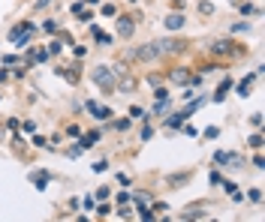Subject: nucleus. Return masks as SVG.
Masks as SVG:
<instances>
[{
    "instance_id": "f3484780",
    "label": "nucleus",
    "mask_w": 265,
    "mask_h": 222,
    "mask_svg": "<svg viewBox=\"0 0 265 222\" xmlns=\"http://www.w3.org/2000/svg\"><path fill=\"white\" fill-rule=\"evenodd\" d=\"M112 117H115V111H112L109 105H99V108H97V117H94V120H102V123H109Z\"/></svg>"
},
{
    "instance_id": "6e6552de",
    "label": "nucleus",
    "mask_w": 265,
    "mask_h": 222,
    "mask_svg": "<svg viewBox=\"0 0 265 222\" xmlns=\"http://www.w3.org/2000/svg\"><path fill=\"white\" fill-rule=\"evenodd\" d=\"M163 24H166V30H181V27H184V24H187V18H184V15H181V9H175V12H169V15H166L163 18Z\"/></svg>"
},
{
    "instance_id": "0eeeda50",
    "label": "nucleus",
    "mask_w": 265,
    "mask_h": 222,
    "mask_svg": "<svg viewBox=\"0 0 265 222\" xmlns=\"http://www.w3.org/2000/svg\"><path fill=\"white\" fill-rule=\"evenodd\" d=\"M115 30H118V36L130 39L132 33H136V21H132V15H121V18H118V24H115Z\"/></svg>"
},
{
    "instance_id": "a878e982",
    "label": "nucleus",
    "mask_w": 265,
    "mask_h": 222,
    "mask_svg": "<svg viewBox=\"0 0 265 222\" xmlns=\"http://www.w3.org/2000/svg\"><path fill=\"white\" fill-rule=\"evenodd\" d=\"M199 12L202 15H214V3L211 0H199Z\"/></svg>"
},
{
    "instance_id": "c756f323",
    "label": "nucleus",
    "mask_w": 265,
    "mask_h": 222,
    "mask_svg": "<svg viewBox=\"0 0 265 222\" xmlns=\"http://www.w3.org/2000/svg\"><path fill=\"white\" fill-rule=\"evenodd\" d=\"M18 126H21L24 135H33V132H36V120H24V123H18Z\"/></svg>"
},
{
    "instance_id": "4c0bfd02",
    "label": "nucleus",
    "mask_w": 265,
    "mask_h": 222,
    "mask_svg": "<svg viewBox=\"0 0 265 222\" xmlns=\"http://www.w3.org/2000/svg\"><path fill=\"white\" fill-rule=\"evenodd\" d=\"M154 96H157V99H169V87L157 84V87H154Z\"/></svg>"
},
{
    "instance_id": "b1692460",
    "label": "nucleus",
    "mask_w": 265,
    "mask_h": 222,
    "mask_svg": "<svg viewBox=\"0 0 265 222\" xmlns=\"http://www.w3.org/2000/svg\"><path fill=\"white\" fill-rule=\"evenodd\" d=\"M99 12H102L105 18H115V15H118V6H115V3H102V6H99Z\"/></svg>"
},
{
    "instance_id": "680f3d73",
    "label": "nucleus",
    "mask_w": 265,
    "mask_h": 222,
    "mask_svg": "<svg viewBox=\"0 0 265 222\" xmlns=\"http://www.w3.org/2000/svg\"><path fill=\"white\" fill-rule=\"evenodd\" d=\"M184 6V0H175V9H181Z\"/></svg>"
},
{
    "instance_id": "2f4dec72",
    "label": "nucleus",
    "mask_w": 265,
    "mask_h": 222,
    "mask_svg": "<svg viewBox=\"0 0 265 222\" xmlns=\"http://www.w3.org/2000/svg\"><path fill=\"white\" fill-rule=\"evenodd\" d=\"M82 207H85V210H94V207H97V198H94V195H85V198H82Z\"/></svg>"
},
{
    "instance_id": "8fccbe9b",
    "label": "nucleus",
    "mask_w": 265,
    "mask_h": 222,
    "mask_svg": "<svg viewBox=\"0 0 265 222\" xmlns=\"http://www.w3.org/2000/svg\"><path fill=\"white\" fill-rule=\"evenodd\" d=\"M151 210H154V213H163V210H169V204H166V201H154Z\"/></svg>"
},
{
    "instance_id": "e2e57ef3",
    "label": "nucleus",
    "mask_w": 265,
    "mask_h": 222,
    "mask_svg": "<svg viewBox=\"0 0 265 222\" xmlns=\"http://www.w3.org/2000/svg\"><path fill=\"white\" fill-rule=\"evenodd\" d=\"M0 102H3V96H0Z\"/></svg>"
},
{
    "instance_id": "f704fd0d",
    "label": "nucleus",
    "mask_w": 265,
    "mask_h": 222,
    "mask_svg": "<svg viewBox=\"0 0 265 222\" xmlns=\"http://www.w3.org/2000/svg\"><path fill=\"white\" fill-rule=\"evenodd\" d=\"M66 135H69V138H78V135H82V126H78V123H69V126H66Z\"/></svg>"
},
{
    "instance_id": "20e7f679",
    "label": "nucleus",
    "mask_w": 265,
    "mask_h": 222,
    "mask_svg": "<svg viewBox=\"0 0 265 222\" xmlns=\"http://www.w3.org/2000/svg\"><path fill=\"white\" fill-rule=\"evenodd\" d=\"M33 21H18L12 30H9V42H15V48H24V45H31V36H33Z\"/></svg>"
},
{
    "instance_id": "7c9ffc66",
    "label": "nucleus",
    "mask_w": 265,
    "mask_h": 222,
    "mask_svg": "<svg viewBox=\"0 0 265 222\" xmlns=\"http://www.w3.org/2000/svg\"><path fill=\"white\" fill-rule=\"evenodd\" d=\"M115 201H118V204H130V201H132V195H130L127 189H121L118 195H115Z\"/></svg>"
},
{
    "instance_id": "423d86ee",
    "label": "nucleus",
    "mask_w": 265,
    "mask_h": 222,
    "mask_svg": "<svg viewBox=\"0 0 265 222\" xmlns=\"http://www.w3.org/2000/svg\"><path fill=\"white\" fill-rule=\"evenodd\" d=\"M190 75H193V69H190V66H175V69H169V72H166V81H169V84H181V87H187Z\"/></svg>"
},
{
    "instance_id": "1a4fd4ad",
    "label": "nucleus",
    "mask_w": 265,
    "mask_h": 222,
    "mask_svg": "<svg viewBox=\"0 0 265 222\" xmlns=\"http://www.w3.org/2000/svg\"><path fill=\"white\" fill-rule=\"evenodd\" d=\"M132 201H136V216H139V219H145V222H154V219H157V213H154V210L145 204V198H132Z\"/></svg>"
},
{
    "instance_id": "393cba45",
    "label": "nucleus",
    "mask_w": 265,
    "mask_h": 222,
    "mask_svg": "<svg viewBox=\"0 0 265 222\" xmlns=\"http://www.w3.org/2000/svg\"><path fill=\"white\" fill-rule=\"evenodd\" d=\"M75 18H78V21H85V24H91V21H94V12L85 6V9H78V12H75Z\"/></svg>"
},
{
    "instance_id": "f8f14e48",
    "label": "nucleus",
    "mask_w": 265,
    "mask_h": 222,
    "mask_svg": "<svg viewBox=\"0 0 265 222\" xmlns=\"http://www.w3.org/2000/svg\"><path fill=\"white\" fill-rule=\"evenodd\" d=\"M187 180H190V171H178V174H169V177H166V183H169V186H175V189H178V186H184Z\"/></svg>"
},
{
    "instance_id": "58836bf2",
    "label": "nucleus",
    "mask_w": 265,
    "mask_h": 222,
    "mask_svg": "<svg viewBox=\"0 0 265 222\" xmlns=\"http://www.w3.org/2000/svg\"><path fill=\"white\" fill-rule=\"evenodd\" d=\"M139 138H142V141H151V138H154V129H151V126H142Z\"/></svg>"
},
{
    "instance_id": "de8ad7c7",
    "label": "nucleus",
    "mask_w": 265,
    "mask_h": 222,
    "mask_svg": "<svg viewBox=\"0 0 265 222\" xmlns=\"http://www.w3.org/2000/svg\"><path fill=\"white\" fill-rule=\"evenodd\" d=\"M85 108H88V111H91V117H97V102H94V99H88V102H85Z\"/></svg>"
},
{
    "instance_id": "9d476101",
    "label": "nucleus",
    "mask_w": 265,
    "mask_h": 222,
    "mask_svg": "<svg viewBox=\"0 0 265 222\" xmlns=\"http://www.w3.org/2000/svg\"><path fill=\"white\" fill-rule=\"evenodd\" d=\"M78 138H82V144H78V147H82V150H91L99 138H102V132H82Z\"/></svg>"
},
{
    "instance_id": "aec40b11",
    "label": "nucleus",
    "mask_w": 265,
    "mask_h": 222,
    "mask_svg": "<svg viewBox=\"0 0 265 222\" xmlns=\"http://www.w3.org/2000/svg\"><path fill=\"white\" fill-rule=\"evenodd\" d=\"M130 117L132 120H145V117H151V114H148L142 105H130Z\"/></svg>"
},
{
    "instance_id": "2eb2a0df",
    "label": "nucleus",
    "mask_w": 265,
    "mask_h": 222,
    "mask_svg": "<svg viewBox=\"0 0 265 222\" xmlns=\"http://www.w3.org/2000/svg\"><path fill=\"white\" fill-rule=\"evenodd\" d=\"M229 90H232V78H226V81H223V84L214 90V96H211V99H214V102H223V99L229 96Z\"/></svg>"
},
{
    "instance_id": "c9c22d12",
    "label": "nucleus",
    "mask_w": 265,
    "mask_h": 222,
    "mask_svg": "<svg viewBox=\"0 0 265 222\" xmlns=\"http://www.w3.org/2000/svg\"><path fill=\"white\" fill-rule=\"evenodd\" d=\"M202 135H205V138H217V135H220V126H205Z\"/></svg>"
},
{
    "instance_id": "13d9d810",
    "label": "nucleus",
    "mask_w": 265,
    "mask_h": 222,
    "mask_svg": "<svg viewBox=\"0 0 265 222\" xmlns=\"http://www.w3.org/2000/svg\"><path fill=\"white\" fill-rule=\"evenodd\" d=\"M48 3H51V0H36V3H33V9H45Z\"/></svg>"
},
{
    "instance_id": "7ed1b4c3",
    "label": "nucleus",
    "mask_w": 265,
    "mask_h": 222,
    "mask_svg": "<svg viewBox=\"0 0 265 222\" xmlns=\"http://www.w3.org/2000/svg\"><path fill=\"white\" fill-rule=\"evenodd\" d=\"M187 39L184 36H166V39H157V51H160V57H172V54H181V51H187Z\"/></svg>"
},
{
    "instance_id": "39448f33",
    "label": "nucleus",
    "mask_w": 265,
    "mask_h": 222,
    "mask_svg": "<svg viewBox=\"0 0 265 222\" xmlns=\"http://www.w3.org/2000/svg\"><path fill=\"white\" fill-rule=\"evenodd\" d=\"M132 54H136V60H139V64H151V60H157V57H160L157 42H145V45L132 48Z\"/></svg>"
},
{
    "instance_id": "0e129e2a",
    "label": "nucleus",
    "mask_w": 265,
    "mask_h": 222,
    "mask_svg": "<svg viewBox=\"0 0 265 222\" xmlns=\"http://www.w3.org/2000/svg\"><path fill=\"white\" fill-rule=\"evenodd\" d=\"M132 3H136V0H132Z\"/></svg>"
},
{
    "instance_id": "e433bc0d",
    "label": "nucleus",
    "mask_w": 265,
    "mask_h": 222,
    "mask_svg": "<svg viewBox=\"0 0 265 222\" xmlns=\"http://www.w3.org/2000/svg\"><path fill=\"white\" fill-rule=\"evenodd\" d=\"M33 147H48V138H45V135H36V132H33Z\"/></svg>"
},
{
    "instance_id": "a19ab883",
    "label": "nucleus",
    "mask_w": 265,
    "mask_h": 222,
    "mask_svg": "<svg viewBox=\"0 0 265 222\" xmlns=\"http://www.w3.org/2000/svg\"><path fill=\"white\" fill-rule=\"evenodd\" d=\"M91 168H94V171H109V162H105V159H97V162H94V165H91Z\"/></svg>"
},
{
    "instance_id": "f03ea898",
    "label": "nucleus",
    "mask_w": 265,
    "mask_h": 222,
    "mask_svg": "<svg viewBox=\"0 0 265 222\" xmlns=\"http://www.w3.org/2000/svg\"><path fill=\"white\" fill-rule=\"evenodd\" d=\"M211 54L214 57H241V54H247V45H241L235 39H217V42H211Z\"/></svg>"
},
{
    "instance_id": "6ab92c4d",
    "label": "nucleus",
    "mask_w": 265,
    "mask_h": 222,
    "mask_svg": "<svg viewBox=\"0 0 265 222\" xmlns=\"http://www.w3.org/2000/svg\"><path fill=\"white\" fill-rule=\"evenodd\" d=\"M109 123H112V129H118V132H127V129H130V117H118V120H115V117H112V120H109Z\"/></svg>"
},
{
    "instance_id": "c85d7f7f",
    "label": "nucleus",
    "mask_w": 265,
    "mask_h": 222,
    "mask_svg": "<svg viewBox=\"0 0 265 222\" xmlns=\"http://www.w3.org/2000/svg\"><path fill=\"white\" fill-rule=\"evenodd\" d=\"M226 162H229V153H226V150H217V153H214V165H220V168H223Z\"/></svg>"
},
{
    "instance_id": "052dcab7",
    "label": "nucleus",
    "mask_w": 265,
    "mask_h": 222,
    "mask_svg": "<svg viewBox=\"0 0 265 222\" xmlns=\"http://www.w3.org/2000/svg\"><path fill=\"white\" fill-rule=\"evenodd\" d=\"M82 3H85V6H97L99 0H82Z\"/></svg>"
},
{
    "instance_id": "3c124183",
    "label": "nucleus",
    "mask_w": 265,
    "mask_h": 222,
    "mask_svg": "<svg viewBox=\"0 0 265 222\" xmlns=\"http://www.w3.org/2000/svg\"><path fill=\"white\" fill-rule=\"evenodd\" d=\"M217 66H220V64H202V72H199V75H208V72H214Z\"/></svg>"
},
{
    "instance_id": "4468645a",
    "label": "nucleus",
    "mask_w": 265,
    "mask_h": 222,
    "mask_svg": "<svg viewBox=\"0 0 265 222\" xmlns=\"http://www.w3.org/2000/svg\"><path fill=\"white\" fill-rule=\"evenodd\" d=\"M202 105H205V99H196V102H187V105L181 108V117H184V120H190V117L196 114V111L202 108Z\"/></svg>"
},
{
    "instance_id": "72a5a7b5",
    "label": "nucleus",
    "mask_w": 265,
    "mask_h": 222,
    "mask_svg": "<svg viewBox=\"0 0 265 222\" xmlns=\"http://www.w3.org/2000/svg\"><path fill=\"white\" fill-rule=\"evenodd\" d=\"M247 30H250L247 21H235V24H232V33H247Z\"/></svg>"
},
{
    "instance_id": "412c9836",
    "label": "nucleus",
    "mask_w": 265,
    "mask_h": 222,
    "mask_svg": "<svg viewBox=\"0 0 265 222\" xmlns=\"http://www.w3.org/2000/svg\"><path fill=\"white\" fill-rule=\"evenodd\" d=\"M250 147H253V150H262L265 147V135L262 132H253V135H250Z\"/></svg>"
},
{
    "instance_id": "ddd939ff",
    "label": "nucleus",
    "mask_w": 265,
    "mask_h": 222,
    "mask_svg": "<svg viewBox=\"0 0 265 222\" xmlns=\"http://www.w3.org/2000/svg\"><path fill=\"white\" fill-rule=\"evenodd\" d=\"M31 180H33V186H36V189H45V186H48V180H51V174H48V171H33Z\"/></svg>"
},
{
    "instance_id": "37998d69",
    "label": "nucleus",
    "mask_w": 265,
    "mask_h": 222,
    "mask_svg": "<svg viewBox=\"0 0 265 222\" xmlns=\"http://www.w3.org/2000/svg\"><path fill=\"white\" fill-rule=\"evenodd\" d=\"M109 195H112V189H109V186H99V192L94 195V198H97V201H105Z\"/></svg>"
},
{
    "instance_id": "bf43d9fd",
    "label": "nucleus",
    "mask_w": 265,
    "mask_h": 222,
    "mask_svg": "<svg viewBox=\"0 0 265 222\" xmlns=\"http://www.w3.org/2000/svg\"><path fill=\"white\" fill-rule=\"evenodd\" d=\"M6 78H9V69H6V66H3V69H0V84H3V81H6Z\"/></svg>"
},
{
    "instance_id": "603ef678",
    "label": "nucleus",
    "mask_w": 265,
    "mask_h": 222,
    "mask_svg": "<svg viewBox=\"0 0 265 222\" xmlns=\"http://www.w3.org/2000/svg\"><path fill=\"white\" fill-rule=\"evenodd\" d=\"M262 111H256V114H253V117H250V123H253V126H262Z\"/></svg>"
},
{
    "instance_id": "dca6fc26",
    "label": "nucleus",
    "mask_w": 265,
    "mask_h": 222,
    "mask_svg": "<svg viewBox=\"0 0 265 222\" xmlns=\"http://www.w3.org/2000/svg\"><path fill=\"white\" fill-rule=\"evenodd\" d=\"M91 36L97 39L99 45H112V33H105V30H99L97 24H91Z\"/></svg>"
},
{
    "instance_id": "864d4df0",
    "label": "nucleus",
    "mask_w": 265,
    "mask_h": 222,
    "mask_svg": "<svg viewBox=\"0 0 265 222\" xmlns=\"http://www.w3.org/2000/svg\"><path fill=\"white\" fill-rule=\"evenodd\" d=\"M3 64H6V66L18 64V54H3Z\"/></svg>"
},
{
    "instance_id": "4d7b16f0",
    "label": "nucleus",
    "mask_w": 265,
    "mask_h": 222,
    "mask_svg": "<svg viewBox=\"0 0 265 222\" xmlns=\"http://www.w3.org/2000/svg\"><path fill=\"white\" fill-rule=\"evenodd\" d=\"M66 156H72V159L82 156V147H69V150H66Z\"/></svg>"
},
{
    "instance_id": "49530a36",
    "label": "nucleus",
    "mask_w": 265,
    "mask_h": 222,
    "mask_svg": "<svg viewBox=\"0 0 265 222\" xmlns=\"http://www.w3.org/2000/svg\"><path fill=\"white\" fill-rule=\"evenodd\" d=\"M115 177H118V183H121V186H130V174H124V171H118Z\"/></svg>"
},
{
    "instance_id": "473e14b6",
    "label": "nucleus",
    "mask_w": 265,
    "mask_h": 222,
    "mask_svg": "<svg viewBox=\"0 0 265 222\" xmlns=\"http://www.w3.org/2000/svg\"><path fill=\"white\" fill-rule=\"evenodd\" d=\"M42 30H45V33H58L61 27H58V21H51V18H48V21H42Z\"/></svg>"
},
{
    "instance_id": "c03bdc74",
    "label": "nucleus",
    "mask_w": 265,
    "mask_h": 222,
    "mask_svg": "<svg viewBox=\"0 0 265 222\" xmlns=\"http://www.w3.org/2000/svg\"><path fill=\"white\" fill-rule=\"evenodd\" d=\"M220 186H223V189L229 192V195H232L235 189H238V183H235V180H220Z\"/></svg>"
},
{
    "instance_id": "f257e3e1",
    "label": "nucleus",
    "mask_w": 265,
    "mask_h": 222,
    "mask_svg": "<svg viewBox=\"0 0 265 222\" xmlns=\"http://www.w3.org/2000/svg\"><path fill=\"white\" fill-rule=\"evenodd\" d=\"M91 81L97 84L102 93H115V81H118V72L112 69V66H105V64H99L91 69Z\"/></svg>"
},
{
    "instance_id": "5701e85b",
    "label": "nucleus",
    "mask_w": 265,
    "mask_h": 222,
    "mask_svg": "<svg viewBox=\"0 0 265 222\" xmlns=\"http://www.w3.org/2000/svg\"><path fill=\"white\" fill-rule=\"evenodd\" d=\"M94 210H97V216H109V213H112V204H109V198H105V201H97V207H94Z\"/></svg>"
},
{
    "instance_id": "cd10ccee",
    "label": "nucleus",
    "mask_w": 265,
    "mask_h": 222,
    "mask_svg": "<svg viewBox=\"0 0 265 222\" xmlns=\"http://www.w3.org/2000/svg\"><path fill=\"white\" fill-rule=\"evenodd\" d=\"M61 48H64V42H61V39H51V45H48L45 51H48V57H55V54H61Z\"/></svg>"
},
{
    "instance_id": "a18cd8bd",
    "label": "nucleus",
    "mask_w": 265,
    "mask_h": 222,
    "mask_svg": "<svg viewBox=\"0 0 265 222\" xmlns=\"http://www.w3.org/2000/svg\"><path fill=\"white\" fill-rule=\"evenodd\" d=\"M72 54H75V57H78V60H82V57H85V54H88V48H85V45H72Z\"/></svg>"
},
{
    "instance_id": "6e6d98bb",
    "label": "nucleus",
    "mask_w": 265,
    "mask_h": 222,
    "mask_svg": "<svg viewBox=\"0 0 265 222\" xmlns=\"http://www.w3.org/2000/svg\"><path fill=\"white\" fill-rule=\"evenodd\" d=\"M253 165H256V168H265V156H262V153H256V156H253Z\"/></svg>"
},
{
    "instance_id": "79ce46f5",
    "label": "nucleus",
    "mask_w": 265,
    "mask_h": 222,
    "mask_svg": "<svg viewBox=\"0 0 265 222\" xmlns=\"http://www.w3.org/2000/svg\"><path fill=\"white\" fill-rule=\"evenodd\" d=\"M118 216H121V219H130V216H132L130 207H127V204H118Z\"/></svg>"
},
{
    "instance_id": "09e8293b",
    "label": "nucleus",
    "mask_w": 265,
    "mask_h": 222,
    "mask_svg": "<svg viewBox=\"0 0 265 222\" xmlns=\"http://www.w3.org/2000/svg\"><path fill=\"white\" fill-rule=\"evenodd\" d=\"M181 132H184V135H199V129L190 126V123H181Z\"/></svg>"
},
{
    "instance_id": "9b49d317",
    "label": "nucleus",
    "mask_w": 265,
    "mask_h": 222,
    "mask_svg": "<svg viewBox=\"0 0 265 222\" xmlns=\"http://www.w3.org/2000/svg\"><path fill=\"white\" fill-rule=\"evenodd\" d=\"M253 78H256V75H247V78H241V81L235 84V93L247 99V96H250V87H253Z\"/></svg>"
},
{
    "instance_id": "5fc2aeb1",
    "label": "nucleus",
    "mask_w": 265,
    "mask_h": 222,
    "mask_svg": "<svg viewBox=\"0 0 265 222\" xmlns=\"http://www.w3.org/2000/svg\"><path fill=\"white\" fill-rule=\"evenodd\" d=\"M220 180H223V174H220V171H211V186H217Z\"/></svg>"
},
{
    "instance_id": "a211bd4d",
    "label": "nucleus",
    "mask_w": 265,
    "mask_h": 222,
    "mask_svg": "<svg viewBox=\"0 0 265 222\" xmlns=\"http://www.w3.org/2000/svg\"><path fill=\"white\" fill-rule=\"evenodd\" d=\"M205 216H208V213L199 210V207H187V210L181 213V219H205Z\"/></svg>"
},
{
    "instance_id": "bb28decb",
    "label": "nucleus",
    "mask_w": 265,
    "mask_h": 222,
    "mask_svg": "<svg viewBox=\"0 0 265 222\" xmlns=\"http://www.w3.org/2000/svg\"><path fill=\"white\" fill-rule=\"evenodd\" d=\"M238 12H241V15H259V9H256L253 3H241V6H238Z\"/></svg>"
},
{
    "instance_id": "ea45409f",
    "label": "nucleus",
    "mask_w": 265,
    "mask_h": 222,
    "mask_svg": "<svg viewBox=\"0 0 265 222\" xmlns=\"http://www.w3.org/2000/svg\"><path fill=\"white\" fill-rule=\"evenodd\" d=\"M247 198H250L253 204H259V201H262V189H250L247 192Z\"/></svg>"
},
{
    "instance_id": "4be33fe9",
    "label": "nucleus",
    "mask_w": 265,
    "mask_h": 222,
    "mask_svg": "<svg viewBox=\"0 0 265 222\" xmlns=\"http://www.w3.org/2000/svg\"><path fill=\"white\" fill-rule=\"evenodd\" d=\"M181 123H184V117H181V114H175V117H169V120H166V129H169V132H178Z\"/></svg>"
}]
</instances>
